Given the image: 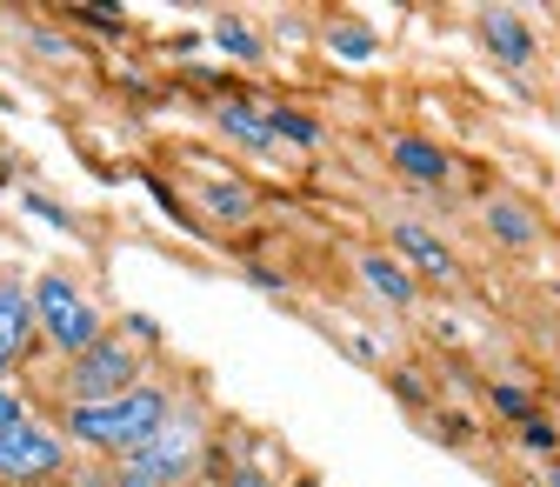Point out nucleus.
<instances>
[{
	"mask_svg": "<svg viewBox=\"0 0 560 487\" xmlns=\"http://www.w3.org/2000/svg\"><path fill=\"white\" fill-rule=\"evenodd\" d=\"M174 401H180V387L161 381V374H148L140 387H127V394H114L101 407H67L60 428H67V441H74L81 454H94V461H127L174 414Z\"/></svg>",
	"mask_w": 560,
	"mask_h": 487,
	"instance_id": "1",
	"label": "nucleus"
},
{
	"mask_svg": "<svg viewBox=\"0 0 560 487\" xmlns=\"http://www.w3.org/2000/svg\"><path fill=\"white\" fill-rule=\"evenodd\" d=\"M140 381H148V347H140L133 334H120V327H107L88 355H74V361L54 368L60 414H67V407H101V401H114V394H127V387H140Z\"/></svg>",
	"mask_w": 560,
	"mask_h": 487,
	"instance_id": "2",
	"label": "nucleus"
},
{
	"mask_svg": "<svg viewBox=\"0 0 560 487\" xmlns=\"http://www.w3.org/2000/svg\"><path fill=\"white\" fill-rule=\"evenodd\" d=\"M207 454H214V448H207V414L194 401H174V414L127 454V467L148 474L154 487H194L200 467H207Z\"/></svg>",
	"mask_w": 560,
	"mask_h": 487,
	"instance_id": "3",
	"label": "nucleus"
},
{
	"mask_svg": "<svg viewBox=\"0 0 560 487\" xmlns=\"http://www.w3.org/2000/svg\"><path fill=\"white\" fill-rule=\"evenodd\" d=\"M81 461V448L67 441L60 421L47 414H21L14 428H0V487H47V480H67Z\"/></svg>",
	"mask_w": 560,
	"mask_h": 487,
	"instance_id": "4",
	"label": "nucleus"
},
{
	"mask_svg": "<svg viewBox=\"0 0 560 487\" xmlns=\"http://www.w3.org/2000/svg\"><path fill=\"white\" fill-rule=\"evenodd\" d=\"M34 327H40V347H54L60 361H74L107 334V314L94 308V294L74 274H40L34 281Z\"/></svg>",
	"mask_w": 560,
	"mask_h": 487,
	"instance_id": "5",
	"label": "nucleus"
},
{
	"mask_svg": "<svg viewBox=\"0 0 560 487\" xmlns=\"http://www.w3.org/2000/svg\"><path fill=\"white\" fill-rule=\"evenodd\" d=\"M40 347V327H34V288L0 274V374H14L27 355Z\"/></svg>",
	"mask_w": 560,
	"mask_h": 487,
	"instance_id": "6",
	"label": "nucleus"
},
{
	"mask_svg": "<svg viewBox=\"0 0 560 487\" xmlns=\"http://www.w3.org/2000/svg\"><path fill=\"white\" fill-rule=\"evenodd\" d=\"M480 214H487V234H494L501 247H534V241H540V221L527 214L514 194H494V200L480 207Z\"/></svg>",
	"mask_w": 560,
	"mask_h": 487,
	"instance_id": "7",
	"label": "nucleus"
},
{
	"mask_svg": "<svg viewBox=\"0 0 560 487\" xmlns=\"http://www.w3.org/2000/svg\"><path fill=\"white\" fill-rule=\"evenodd\" d=\"M387 161H394L407 181H420V187H441V181H447V154H441L434 141H420V134H400V141L387 148Z\"/></svg>",
	"mask_w": 560,
	"mask_h": 487,
	"instance_id": "8",
	"label": "nucleus"
},
{
	"mask_svg": "<svg viewBox=\"0 0 560 487\" xmlns=\"http://www.w3.org/2000/svg\"><path fill=\"white\" fill-rule=\"evenodd\" d=\"M361 274H368V288H374L381 301L413 308V274H407L400 260H387V254H361Z\"/></svg>",
	"mask_w": 560,
	"mask_h": 487,
	"instance_id": "9",
	"label": "nucleus"
},
{
	"mask_svg": "<svg viewBox=\"0 0 560 487\" xmlns=\"http://www.w3.org/2000/svg\"><path fill=\"white\" fill-rule=\"evenodd\" d=\"M480 40L494 47L501 60H527L534 54V34L521 27V14H480Z\"/></svg>",
	"mask_w": 560,
	"mask_h": 487,
	"instance_id": "10",
	"label": "nucleus"
},
{
	"mask_svg": "<svg viewBox=\"0 0 560 487\" xmlns=\"http://www.w3.org/2000/svg\"><path fill=\"white\" fill-rule=\"evenodd\" d=\"M394 254H407V260H420V267H428V274H454V254L428 234V228H394Z\"/></svg>",
	"mask_w": 560,
	"mask_h": 487,
	"instance_id": "11",
	"label": "nucleus"
},
{
	"mask_svg": "<svg viewBox=\"0 0 560 487\" xmlns=\"http://www.w3.org/2000/svg\"><path fill=\"white\" fill-rule=\"evenodd\" d=\"M67 487H154L148 474H133L127 461H74V474H67Z\"/></svg>",
	"mask_w": 560,
	"mask_h": 487,
	"instance_id": "12",
	"label": "nucleus"
},
{
	"mask_svg": "<svg viewBox=\"0 0 560 487\" xmlns=\"http://www.w3.org/2000/svg\"><path fill=\"white\" fill-rule=\"evenodd\" d=\"M221 127L234 134V141H247V148H267V134H273V127H267L260 114H247L241 101H228V107H221Z\"/></svg>",
	"mask_w": 560,
	"mask_h": 487,
	"instance_id": "13",
	"label": "nucleus"
},
{
	"mask_svg": "<svg viewBox=\"0 0 560 487\" xmlns=\"http://www.w3.org/2000/svg\"><path fill=\"white\" fill-rule=\"evenodd\" d=\"M21 414H27V387L14 374H0V428H14Z\"/></svg>",
	"mask_w": 560,
	"mask_h": 487,
	"instance_id": "14",
	"label": "nucleus"
},
{
	"mask_svg": "<svg viewBox=\"0 0 560 487\" xmlns=\"http://www.w3.org/2000/svg\"><path fill=\"white\" fill-rule=\"evenodd\" d=\"M228 487H273V480H267L254 461H234V467H228Z\"/></svg>",
	"mask_w": 560,
	"mask_h": 487,
	"instance_id": "15",
	"label": "nucleus"
},
{
	"mask_svg": "<svg viewBox=\"0 0 560 487\" xmlns=\"http://www.w3.org/2000/svg\"><path fill=\"white\" fill-rule=\"evenodd\" d=\"M547 487H560V467H547Z\"/></svg>",
	"mask_w": 560,
	"mask_h": 487,
	"instance_id": "16",
	"label": "nucleus"
},
{
	"mask_svg": "<svg viewBox=\"0 0 560 487\" xmlns=\"http://www.w3.org/2000/svg\"><path fill=\"white\" fill-rule=\"evenodd\" d=\"M47 487H67V480H47Z\"/></svg>",
	"mask_w": 560,
	"mask_h": 487,
	"instance_id": "17",
	"label": "nucleus"
},
{
	"mask_svg": "<svg viewBox=\"0 0 560 487\" xmlns=\"http://www.w3.org/2000/svg\"><path fill=\"white\" fill-rule=\"evenodd\" d=\"M301 487H307V480H301Z\"/></svg>",
	"mask_w": 560,
	"mask_h": 487,
	"instance_id": "18",
	"label": "nucleus"
}]
</instances>
